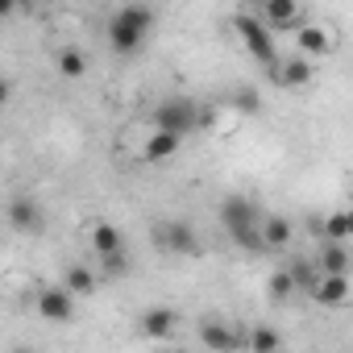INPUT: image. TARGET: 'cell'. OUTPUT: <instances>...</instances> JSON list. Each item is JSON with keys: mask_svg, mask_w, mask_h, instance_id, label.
I'll return each instance as SVG.
<instances>
[{"mask_svg": "<svg viewBox=\"0 0 353 353\" xmlns=\"http://www.w3.org/2000/svg\"><path fill=\"white\" fill-rule=\"evenodd\" d=\"M154 21H158V13L150 5H121L108 17V46L117 54H133L145 42V34L154 30Z\"/></svg>", "mask_w": 353, "mask_h": 353, "instance_id": "cell-1", "label": "cell"}, {"mask_svg": "<svg viewBox=\"0 0 353 353\" xmlns=\"http://www.w3.org/2000/svg\"><path fill=\"white\" fill-rule=\"evenodd\" d=\"M221 225L229 229V237L241 245V250H266L262 245V212L245 200V196H229L221 204Z\"/></svg>", "mask_w": 353, "mask_h": 353, "instance_id": "cell-2", "label": "cell"}, {"mask_svg": "<svg viewBox=\"0 0 353 353\" xmlns=\"http://www.w3.org/2000/svg\"><path fill=\"white\" fill-rule=\"evenodd\" d=\"M233 34L241 38V46L266 67V71H274L283 59H279V46H274V34L258 21V13H250V9H241V13H233Z\"/></svg>", "mask_w": 353, "mask_h": 353, "instance_id": "cell-3", "label": "cell"}, {"mask_svg": "<svg viewBox=\"0 0 353 353\" xmlns=\"http://www.w3.org/2000/svg\"><path fill=\"white\" fill-rule=\"evenodd\" d=\"M204 117H200V108L192 104V100H183V96H174V100H162L158 108H154V129H162V133H170V137H188V133H196V125H200Z\"/></svg>", "mask_w": 353, "mask_h": 353, "instance_id": "cell-4", "label": "cell"}, {"mask_svg": "<svg viewBox=\"0 0 353 353\" xmlns=\"http://www.w3.org/2000/svg\"><path fill=\"white\" fill-rule=\"evenodd\" d=\"M254 13L270 34H295L299 26H307V13H303L299 0H266V5H258Z\"/></svg>", "mask_w": 353, "mask_h": 353, "instance_id": "cell-5", "label": "cell"}, {"mask_svg": "<svg viewBox=\"0 0 353 353\" xmlns=\"http://www.w3.org/2000/svg\"><path fill=\"white\" fill-rule=\"evenodd\" d=\"M34 307H38L42 320H50V324H67V320L75 316V295H71L67 287H42V291L34 295Z\"/></svg>", "mask_w": 353, "mask_h": 353, "instance_id": "cell-6", "label": "cell"}, {"mask_svg": "<svg viewBox=\"0 0 353 353\" xmlns=\"http://www.w3.org/2000/svg\"><path fill=\"white\" fill-rule=\"evenodd\" d=\"M200 345L212 349V353H237V349H245V332L225 324V320H204L200 324Z\"/></svg>", "mask_w": 353, "mask_h": 353, "instance_id": "cell-7", "label": "cell"}, {"mask_svg": "<svg viewBox=\"0 0 353 353\" xmlns=\"http://www.w3.org/2000/svg\"><path fill=\"white\" fill-rule=\"evenodd\" d=\"M154 241H158V250H166V254H196V250H200L192 225H183V221H162V225L154 229Z\"/></svg>", "mask_w": 353, "mask_h": 353, "instance_id": "cell-8", "label": "cell"}, {"mask_svg": "<svg viewBox=\"0 0 353 353\" xmlns=\"http://www.w3.org/2000/svg\"><path fill=\"white\" fill-rule=\"evenodd\" d=\"M332 46H336L332 30H324V26H316V21H307V26H299V30H295V50H299L307 63H312V59L332 54Z\"/></svg>", "mask_w": 353, "mask_h": 353, "instance_id": "cell-9", "label": "cell"}, {"mask_svg": "<svg viewBox=\"0 0 353 353\" xmlns=\"http://www.w3.org/2000/svg\"><path fill=\"white\" fill-rule=\"evenodd\" d=\"M174 328H179V312H170V307H150L137 320V332L150 341H166V336H174Z\"/></svg>", "mask_w": 353, "mask_h": 353, "instance_id": "cell-10", "label": "cell"}, {"mask_svg": "<svg viewBox=\"0 0 353 353\" xmlns=\"http://www.w3.org/2000/svg\"><path fill=\"white\" fill-rule=\"evenodd\" d=\"M312 299L320 307H345L349 303V279L345 274H320L312 283Z\"/></svg>", "mask_w": 353, "mask_h": 353, "instance_id": "cell-11", "label": "cell"}, {"mask_svg": "<svg viewBox=\"0 0 353 353\" xmlns=\"http://www.w3.org/2000/svg\"><path fill=\"white\" fill-rule=\"evenodd\" d=\"M270 79H274L279 88H287V92H295V88H307V83H312V63H307L303 54H295V59H283V63L270 71Z\"/></svg>", "mask_w": 353, "mask_h": 353, "instance_id": "cell-12", "label": "cell"}, {"mask_svg": "<svg viewBox=\"0 0 353 353\" xmlns=\"http://www.w3.org/2000/svg\"><path fill=\"white\" fill-rule=\"evenodd\" d=\"M179 137H170V133H162V129H150L145 137H141V150H137V158L141 162H166V158H174L179 154Z\"/></svg>", "mask_w": 353, "mask_h": 353, "instance_id": "cell-13", "label": "cell"}, {"mask_svg": "<svg viewBox=\"0 0 353 353\" xmlns=\"http://www.w3.org/2000/svg\"><path fill=\"white\" fill-rule=\"evenodd\" d=\"M88 245H92V254L104 262V258H112V254H125V241H121V229L117 225H108V221H100V225H92L88 229Z\"/></svg>", "mask_w": 353, "mask_h": 353, "instance_id": "cell-14", "label": "cell"}, {"mask_svg": "<svg viewBox=\"0 0 353 353\" xmlns=\"http://www.w3.org/2000/svg\"><path fill=\"white\" fill-rule=\"evenodd\" d=\"M9 225H13L17 233H38V229H42L38 204H34V200H13V204H9Z\"/></svg>", "mask_w": 353, "mask_h": 353, "instance_id": "cell-15", "label": "cell"}, {"mask_svg": "<svg viewBox=\"0 0 353 353\" xmlns=\"http://www.w3.org/2000/svg\"><path fill=\"white\" fill-rule=\"evenodd\" d=\"M291 237H295V229L287 216H262V245L266 250H287Z\"/></svg>", "mask_w": 353, "mask_h": 353, "instance_id": "cell-16", "label": "cell"}, {"mask_svg": "<svg viewBox=\"0 0 353 353\" xmlns=\"http://www.w3.org/2000/svg\"><path fill=\"white\" fill-rule=\"evenodd\" d=\"M279 349H283V336L270 324H254L245 332V353H279Z\"/></svg>", "mask_w": 353, "mask_h": 353, "instance_id": "cell-17", "label": "cell"}, {"mask_svg": "<svg viewBox=\"0 0 353 353\" xmlns=\"http://www.w3.org/2000/svg\"><path fill=\"white\" fill-rule=\"evenodd\" d=\"M316 266H320V274H345V270H349V250L336 245V241H324Z\"/></svg>", "mask_w": 353, "mask_h": 353, "instance_id": "cell-18", "label": "cell"}, {"mask_svg": "<svg viewBox=\"0 0 353 353\" xmlns=\"http://www.w3.org/2000/svg\"><path fill=\"white\" fill-rule=\"evenodd\" d=\"M63 287L79 299V295H92L96 291V274L88 270V266H67V279H63Z\"/></svg>", "mask_w": 353, "mask_h": 353, "instance_id": "cell-19", "label": "cell"}, {"mask_svg": "<svg viewBox=\"0 0 353 353\" xmlns=\"http://www.w3.org/2000/svg\"><path fill=\"white\" fill-rule=\"evenodd\" d=\"M83 71H88L83 50H75V46L59 50V75H63V79H83Z\"/></svg>", "mask_w": 353, "mask_h": 353, "instance_id": "cell-20", "label": "cell"}, {"mask_svg": "<svg viewBox=\"0 0 353 353\" xmlns=\"http://www.w3.org/2000/svg\"><path fill=\"white\" fill-rule=\"evenodd\" d=\"M299 283H295V274L291 270H274L270 279H266V295L274 299V303H283V299H291V291H295Z\"/></svg>", "mask_w": 353, "mask_h": 353, "instance_id": "cell-21", "label": "cell"}, {"mask_svg": "<svg viewBox=\"0 0 353 353\" xmlns=\"http://www.w3.org/2000/svg\"><path fill=\"white\" fill-rule=\"evenodd\" d=\"M324 237L336 241V245H345V237H349V212H345V208L324 216Z\"/></svg>", "mask_w": 353, "mask_h": 353, "instance_id": "cell-22", "label": "cell"}, {"mask_svg": "<svg viewBox=\"0 0 353 353\" xmlns=\"http://www.w3.org/2000/svg\"><path fill=\"white\" fill-rule=\"evenodd\" d=\"M100 266H104L108 274H125V254H112V258H104Z\"/></svg>", "mask_w": 353, "mask_h": 353, "instance_id": "cell-23", "label": "cell"}, {"mask_svg": "<svg viewBox=\"0 0 353 353\" xmlns=\"http://www.w3.org/2000/svg\"><path fill=\"white\" fill-rule=\"evenodd\" d=\"M345 212H349V237H353V208H345Z\"/></svg>", "mask_w": 353, "mask_h": 353, "instance_id": "cell-24", "label": "cell"}, {"mask_svg": "<svg viewBox=\"0 0 353 353\" xmlns=\"http://www.w3.org/2000/svg\"><path fill=\"white\" fill-rule=\"evenodd\" d=\"M13 353H30V349H13Z\"/></svg>", "mask_w": 353, "mask_h": 353, "instance_id": "cell-25", "label": "cell"}]
</instances>
